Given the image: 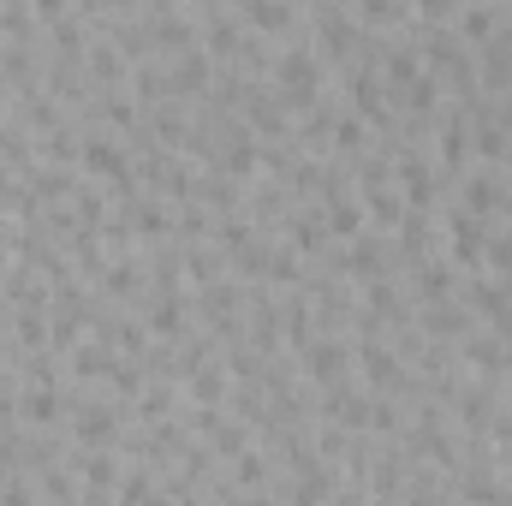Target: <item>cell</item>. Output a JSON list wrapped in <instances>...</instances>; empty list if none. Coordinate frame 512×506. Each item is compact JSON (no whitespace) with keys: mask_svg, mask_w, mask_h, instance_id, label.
<instances>
[{"mask_svg":"<svg viewBox=\"0 0 512 506\" xmlns=\"http://www.w3.org/2000/svg\"><path fill=\"white\" fill-rule=\"evenodd\" d=\"M501 203H507V173H495V167H465L453 209H465V215H477V221H501Z\"/></svg>","mask_w":512,"mask_h":506,"instance_id":"cell-1","label":"cell"},{"mask_svg":"<svg viewBox=\"0 0 512 506\" xmlns=\"http://www.w3.org/2000/svg\"><path fill=\"white\" fill-rule=\"evenodd\" d=\"M459 268L447 262V256H429V262H417L411 268V286H417V310H429V304H453L459 298Z\"/></svg>","mask_w":512,"mask_h":506,"instance_id":"cell-2","label":"cell"},{"mask_svg":"<svg viewBox=\"0 0 512 506\" xmlns=\"http://www.w3.org/2000/svg\"><path fill=\"white\" fill-rule=\"evenodd\" d=\"M18 423L54 435V429L66 423V387H36V381H24V393H18Z\"/></svg>","mask_w":512,"mask_h":506,"instance_id":"cell-3","label":"cell"},{"mask_svg":"<svg viewBox=\"0 0 512 506\" xmlns=\"http://www.w3.org/2000/svg\"><path fill=\"white\" fill-rule=\"evenodd\" d=\"M72 465H78V483L90 495H114L120 477H126V459L120 453H72Z\"/></svg>","mask_w":512,"mask_h":506,"instance_id":"cell-4","label":"cell"},{"mask_svg":"<svg viewBox=\"0 0 512 506\" xmlns=\"http://www.w3.org/2000/svg\"><path fill=\"white\" fill-rule=\"evenodd\" d=\"M173 411H179V387L173 381H149L137 393V405H131V423H167Z\"/></svg>","mask_w":512,"mask_h":506,"instance_id":"cell-5","label":"cell"},{"mask_svg":"<svg viewBox=\"0 0 512 506\" xmlns=\"http://www.w3.org/2000/svg\"><path fill=\"white\" fill-rule=\"evenodd\" d=\"M114 364H120V358H114L102 340H84V346L66 358V376H72V381H108V376H114Z\"/></svg>","mask_w":512,"mask_h":506,"instance_id":"cell-6","label":"cell"}]
</instances>
